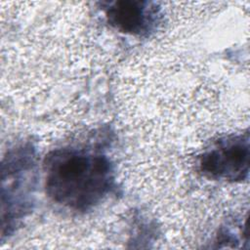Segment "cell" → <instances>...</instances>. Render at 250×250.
Wrapping results in <instances>:
<instances>
[{"mask_svg": "<svg viewBox=\"0 0 250 250\" xmlns=\"http://www.w3.org/2000/svg\"><path fill=\"white\" fill-rule=\"evenodd\" d=\"M44 173L48 196L73 211L94 208L114 185V171L109 158L86 148L53 150L44 161Z\"/></svg>", "mask_w": 250, "mask_h": 250, "instance_id": "obj_1", "label": "cell"}, {"mask_svg": "<svg viewBox=\"0 0 250 250\" xmlns=\"http://www.w3.org/2000/svg\"><path fill=\"white\" fill-rule=\"evenodd\" d=\"M249 134L229 135L219 138L198 156V170L216 181L241 182L249 174Z\"/></svg>", "mask_w": 250, "mask_h": 250, "instance_id": "obj_2", "label": "cell"}, {"mask_svg": "<svg viewBox=\"0 0 250 250\" xmlns=\"http://www.w3.org/2000/svg\"><path fill=\"white\" fill-rule=\"evenodd\" d=\"M102 5L107 23L119 32L147 35L159 21L160 9L154 2L118 0Z\"/></svg>", "mask_w": 250, "mask_h": 250, "instance_id": "obj_3", "label": "cell"}]
</instances>
